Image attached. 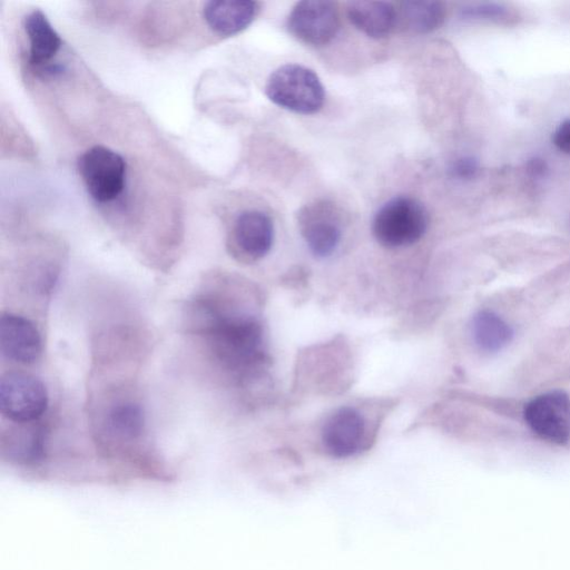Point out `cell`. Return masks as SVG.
Returning a JSON list of instances; mask_svg holds the SVG:
<instances>
[{
    "label": "cell",
    "instance_id": "7a4b0ae2",
    "mask_svg": "<svg viewBox=\"0 0 570 570\" xmlns=\"http://www.w3.org/2000/svg\"><path fill=\"white\" fill-rule=\"evenodd\" d=\"M265 94L275 105L303 115L317 112L325 100L318 76L297 63H287L274 70L266 81Z\"/></svg>",
    "mask_w": 570,
    "mask_h": 570
},
{
    "label": "cell",
    "instance_id": "4fadbf2b",
    "mask_svg": "<svg viewBox=\"0 0 570 570\" xmlns=\"http://www.w3.org/2000/svg\"><path fill=\"white\" fill-rule=\"evenodd\" d=\"M351 23L375 39L385 38L397 24V10L385 1H351L346 8Z\"/></svg>",
    "mask_w": 570,
    "mask_h": 570
},
{
    "label": "cell",
    "instance_id": "e0dca14e",
    "mask_svg": "<svg viewBox=\"0 0 570 570\" xmlns=\"http://www.w3.org/2000/svg\"><path fill=\"white\" fill-rule=\"evenodd\" d=\"M445 7L440 1H404L397 10V22L414 33H428L442 26Z\"/></svg>",
    "mask_w": 570,
    "mask_h": 570
},
{
    "label": "cell",
    "instance_id": "52a82bcc",
    "mask_svg": "<svg viewBox=\"0 0 570 570\" xmlns=\"http://www.w3.org/2000/svg\"><path fill=\"white\" fill-rule=\"evenodd\" d=\"M524 420L541 439L564 444L570 439V397L562 391L543 393L524 407Z\"/></svg>",
    "mask_w": 570,
    "mask_h": 570
},
{
    "label": "cell",
    "instance_id": "9c48e42d",
    "mask_svg": "<svg viewBox=\"0 0 570 570\" xmlns=\"http://www.w3.org/2000/svg\"><path fill=\"white\" fill-rule=\"evenodd\" d=\"M298 223L301 234L314 256L325 258L336 250L342 229L333 204L315 202L305 206L298 215Z\"/></svg>",
    "mask_w": 570,
    "mask_h": 570
},
{
    "label": "cell",
    "instance_id": "5b68a950",
    "mask_svg": "<svg viewBox=\"0 0 570 570\" xmlns=\"http://www.w3.org/2000/svg\"><path fill=\"white\" fill-rule=\"evenodd\" d=\"M48 393L36 376L22 372H8L0 379V411L14 423H31L43 415Z\"/></svg>",
    "mask_w": 570,
    "mask_h": 570
},
{
    "label": "cell",
    "instance_id": "ac0fdd59",
    "mask_svg": "<svg viewBox=\"0 0 570 570\" xmlns=\"http://www.w3.org/2000/svg\"><path fill=\"white\" fill-rule=\"evenodd\" d=\"M107 430L119 441L138 439L145 429V414L139 404L122 402L112 406L107 414Z\"/></svg>",
    "mask_w": 570,
    "mask_h": 570
},
{
    "label": "cell",
    "instance_id": "9a60e30c",
    "mask_svg": "<svg viewBox=\"0 0 570 570\" xmlns=\"http://www.w3.org/2000/svg\"><path fill=\"white\" fill-rule=\"evenodd\" d=\"M20 426L2 441L3 451L10 460L20 464H37L45 456L43 431L31 423H18Z\"/></svg>",
    "mask_w": 570,
    "mask_h": 570
},
{
    "label": "cell",
    "instance_id": "ffe728a7",
    "mask_svg": "<svg viewBox=\"0 0 570 570\" xmlns=\"http://www.w3.org/2000/svg\"><path fill=\"white\" fill-rule=\"evenodd\" d=\"M478 171V161L472 157H460L455 159L450 167L451 175L462 180L474 178Z\"/></svg>",
    "mask_w": 570,
    "mask_h": 570
},
{
    "label": "cell",
    "instance_id": "7c38bea8",
    "mask_svg": "<svg viewBox=\"0 0 570 570\" xmlns=\"http://www.w3.org/2000/svg\"><path fill=\"white\" fill-rule=\"evenodd\" d=\"M258 12V3L247 0L208 1L204 18L208 27L220 36H232L252 23Z\"/></svg>",
    "mask_w": 570,
    "mask_h": 570
},
{
    "label": "cell",
    "instance_id": "277c9868",
    "mask_svg": "<svg viewBox=\"0 0 570 570\" xmlns=\"http://www.w3.org/2000/svg\"><path fill=\"white\" fill-rule=\"evenodd\" d=\"M79 174L90 196L98 203L116 199L126 185V161L116 151L95 146L79 157Z\"/></svg>",
    "mask_w": 570,
    "mask_h": 570
},
{
    "label": "cell",
    "instance_id": "8992f818",
    "mask_svg": "<svg viewBox=\"0 0 570 570\" xmlns=\"http://www.w3.org/2000/svg\"><path fill=\"white\" fill-rule=\"evenodd\" d=\"M287 27L299 41L320 47L328 43L340 28V16L335 2L304 0L292 9Z\"/></svg>",
    "mask_w": 570,
    "mask_h": 570
},
{
    "label": "cell",
    "instance_id": "2e32d148",
    "mask_svg": "<svg viewBox=\"0 0 570 570\" xmlns=\"http://www.w3.org/2000/svg\"><path fill=\"white\" fill-rule=\"evenodd\" d=\"M474 344L485 353H497L512 340V328L498 314L490 311L478 312L471 322Z\"/></svg>",
    "mask_w": 570,
    "mask_h": 570
},
{
    "label": "cell",
    "instance_id": "ba28073f",
    "mask_svg": "<svg viewBox=\"0 0 570 570\" xmlns=\"http://www.w3.org/2000/svg\"><path fill=\"white\" fill-rule=\"evenodd\" d=\"M366 422L354 407L336 410L324 423L321 441L327 454L336 459L354 456L368 445Z\"/></svg>",
    "mask_w": 570,
    "mask_h": 570
},
{
    "label": "cell",
    "instance_id": "5bb4252c",
    "mask_svg": "<svg viewBox=\"0 0 570 570\" xmlns=\"http://www.w3.org/2000/svg\"><path fill=\"white\" fill-rule=\"evenodd\" d=\"M24 30L29 39V62L42 67L58 52L61 39L40 10H33L24 18Z\"/></svg>",
    "mask_w": 570,
    "mask_h": 570
},
{
    "label": "cell",
    "instance_id": "d6986e66",
    "mask_svg": "<svg viewBox=\"0 0 570 570\" xmlns=\"http://www.w3.org/2000/svg\"><path fill=\"white\" fill-rule=\"evenodd\" d=\"M461 16L469 20L502 21L510 18V11L500 3H476L462 9Z\"/></svg>",
    "mask_w": 570,
    "mask_h": 570
},
{
    "label": "cell",
    "instance_id": "44dd1931",
    "mask_svg": "<svg viewBox=\"0 0 570 570\" xmlns=\"http://www.w3.org/2000/svg\"><path fill=\"white\" fill-rule=\"evenodd\" d=\"M552 141L562 153L570 155V119L562 121L553 132Z\"/></svg>",
    "mask_w": 570,
    "mask_h": 570
},
{
    "label": "cell",
    "instance_id": "8fae6325",
    "mask_svg": "<svg viewBox=\"0 0 570 570\" xmlns=\"http://www.w3.org/2000/svg\"><path fill=\"white\" fill-rule=\"evenodd\" d=\"M233 239L237 249L247 259H261L268 254L273 246V222L263 212H243L235 220Z\"/></svg>",
    "mask_w": 570,
    "mask_h": 570
},
{
    "label": "cell",
    "instance_id": "3957f363",
    "mask_svg": "<svg viewBox=\"0 0 570 570\" xmlns=\"http://www.w3.org/2000/svg\"><path fill=\"white\" fill-rule=\"evenodd\" d=\"M429 216L415 198L397 196L375 213L372 230L375 239L389 248L405 247L419 242L425 234Z\"/></svg>",
    "mask_w": 570,
    "mask_h": 570
},
{
    "label": "cell",
    "instance_id": "30bf717a",
    "mask_svg": "<svg viewBox=\"0 0 570 570\" xmlns=\"http://www.w3.org/2000/svg\"><path fill=\"white\" fill-rule=\"evenodd\" d=\"M0 351L10 361L20 364L35 363L41 353V337L37 327L23 316L2 313Z\"/></svg>",
    "mask_w": 570,
    "mask_h": 570
},
{
    "label": "cell",
    "instance_id": "6da1fadb",
    "mask_svg": "<svg viewBox=\"0 0 570 570\" xmlns=\"http://www.w3.org/2000/svg\"><path fill=\"white\" fill-rule=\"evenodd\" d=\"M193 321L196 333L204 335L214 356L227 370L248 373L265 360L264 334L255 315L228 311L212 298H196Z\"/></svg>",
    "mask_w": 570,
    "mask_h": 570
}]
</instances>
